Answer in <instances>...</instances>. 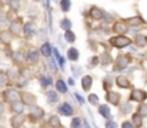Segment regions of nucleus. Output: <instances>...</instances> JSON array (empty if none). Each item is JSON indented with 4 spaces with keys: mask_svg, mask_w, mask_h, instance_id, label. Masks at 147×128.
Here are the masks:
<instances>
[{
    "mask_svg": "<svg viewBox=\"0 0 147 128\" xmlns=\"http://www.w3.org/2000/svg\"><path fill=\"white\" fill-rule=\"evenodd\" d=\"M87 16H89V19H90L92 21H103L104 17L107 16V13H106L101 7H98V6H92V7L89 9Z\"/></svg>",
    "mask_w": 147,
    "mask_h": 128,
    "instance_id": "nucleus-11",
    "label": "nucleus"
},
{
    "mask_svg": "<svg viewBox=\"0 0 147 128\" xmlns=\"http://www.w3.org/2000/svg\"><path fill=\"white\" fill-rule=\"evenodd\" d=\"M124 20H126V23L129 24V27H140V26L144 24V20H143L142 16H131V17L124 19Z\"/></svg>",
    "mask_w": 147,
    "mask_h": 128,
    "instance_id": "nucleus-29",
    "label": "nucleus"
},
{
    "mask_svg": "<svg viewBox=\"0 0 147 128\" xmlns=\"http://www.w3.org/2000/svg\"><path fill=\"white\" fill-rule=\"evenodd\" d=\"M113 85L114 84V78L109 74V76H106V77H103V80H101V88H103V91L106 92V91H110V90H113Z\"/></svg>",
    "mask_w": 147,
    "mask_h": 128,
    "instance_id": "nucleus-30",
    "label": "nucleus"
},
{
    "mask_svg": "<svg viewBox=\"0 0 147 128\" xmlns=\"http://www.w3.org/2000/svg\"><path fill=\"white\" fill-rule=\"evenodd\" d=\"M6 111H7V104H6V103L0 98V115H3Z\"/></svg>",
    "mask_w": 147,
    "mask_h": 128,
    "instance_id": "nucleus-45",
    "label": "nucleus"
},
{
    "mask_svg": "<svg viewBox=\"0 0 147 128\" xmlns=\"http://www.w3.org/2000/svg\"><path fill=\"white\" fill-rule=\"evenodd\" d=\"M26 108L27 107L22 103V100H17V101H14L11 104H7V111L10 113V115L11 114H24Z\"/></svg>",
    "mask_w": 147,
    "mask_h": 128,
    "instance_id": "nucleus-16",
    "label": "nucleus"
},
{
    "mask_svg": "<svg viewBox=\"0 0 147 128\" xmlns=\"http://www.w3.org/2000/svg\"><path fill=\"white\" fill-rule=\"evenodd\" d=\"M11 61L14 67H23L26 66V50H16L11 53Z\"/></svg>",
    "mask_w": 147,
    "mask_h": 128,
    "instance_id": "nucleus-14",
    "label": "nucleus"
},
{
    "mask_svg": "<svg viewBox=\"0 0 147 128\" xmlns=\"http://www.w3.org/2000/svg\"><path fill=\"white\" fill-rule=\"evenodd\" d=\"M26 123H27V117L24 114H11L9 117L10 128H23Z\"/></svg>",
    "mask_w": 147,
    "mask_h": 128,
    "instance_id": "nucleus-12",
    "label": "nucleus"
},
{
    "mask_svg": "<svg viewBox=\"0 0 147 128\" xmlns=\"http://www.w3.org/2000/svg\"><path fill=\"white\" fill-rule=\"evenodd\" d=\"M104 128H120V124L116 120H106L104 121Z\"/></svg>",
    "mask_w": 147,
    "mask_h": 128,
    "instance_id": "nucleus-42",
    "label": "nucleus"
},
{
    "mask_svg": "<svg viewBox=\"0 0 147 128\" xmlns=\"http://www.w3.org/2000/svg\"><path fill=\"white\" fill-rule=\"evenodd\" d=\"M87 103L92 105V107H98L100 105V98L96 92H89L87 94Z\"/></svg>",
    "mask_w": 147,
    "mask_h": 128,
    "instance_id": "nucleus-37",
    "label": "nucleus"
},
{
    "mask_svg": "<svg viewBox=\"0 0 147 128\" xmlns=\"http://www.w3.org/2000/svg\"><path fill=\"white\" fill-rule=\"evenodd\" d=\"M40 50L37 47H27L26 50V66H30V67H34V66H39L40 64Z\"/></svg>",
    "mask_w": 147,
    "mask_h": 128,
    "instance_id": "nucleus-5",
    "label": "nucleus"
},
{
    "mask_svg": "<svg viewBox=\"0 0 147 128\" xmlns=\"http://www.w3.org/2000/svg\"><path fill=\"white\" fill-rule=\"evenodd\" d=\"M9 9L13 10V11H16V13H19V10L22 9V1L20 0H11L10 4H9Z\"/></svg>",
    "mask_w": 147,
    "mask_h": 128,
    "instance_id": "nucleus-41",
    "label": "nucleus"
},
{
    "mask_svg": "<svg viewBox=\"0 0 147 128\" xmlns=\"http://www.w3.org/2000/svg\"><path fill=\"white\" fill-rule=\"evenodd\" d=\"M120 128H136V127L133 125V123L130 120H123L120 123Z\"/></svg>",
    "mask_w": 147,
    "mask_h": 128,
    "instance_id": "nucleus-43",
    "label": "nucleus"
},
{
    "mask_svg": "<svg viewBox=\"0 0 147 128\" xmlns=\"http://www.w3.org/2000/svg\"><path fill=\"white\" fill-rule=\"evenodd\" d=\"M114 84L117 85V88L120 90H131L133 88V84L130 81V78L124 74H119L114 77Z\"/></svg>",
    "mask_w": 147,
    "mask_h": 128,
    "instance_id": "nucleus-15",
    "label": "nucleus"
},
{
    "mask_svg": "<svg viewBox=\"0 0 147 128\" xmlns=\"http://www.w3.org/2000/svg\"><path fill=\"white\" fill-rule=\"evenodd\" d=\"M83 125H84V120L80 115H74V117L70 118L69 128H83Z\"/></svg>",
    "mask_w": 147,
    "mask_h": 128,
    "instance_id": "nucleus-33",
    "label": "nucleus"
},
{
    "mask_svg": "<svg viewBox=\"0 0 147 128\" xmlns=\"http://www.w3.org/2000/svg\"><path fill=\"white\" fill-rule=\"evenodd\" d=\"M3 20H7V11L4 10V7L0 6V23H1Z\"/></svg>",
    "mask_w": 147,
    "mask_h": 128,
    "instance_id": "nucleus-46",
    "label": "nucleus"
},
{
    "mask_svg": "<svg viewBox=\"0 0 147 128\" xmlns=\"http://www.w3.org/2000/svg\"><path fill=\"white\" fill-rule=\"evenodd\" d=\"M46 101L49 103L50 105H57L60 103V94L56 90H47L46 91Z\"/></svg>",
    "mask_w": 147,
    "mask_h": 128,
    "instance_id": "nucleus-24",
    "label": "nucleus"
},
{
    "mask_svg": "<svg viewBox=\"0 0 147 128\" xmlns=\"http://www.w3.org/2000/svg\"><path fill=\"white\" fill-rule=\"evenodd\" d=\"M60 128H67V127H64V125H63V127H60Z\"/></svg>",
    "mask_w": 147,
    "mask_h": 128,
    "instance_id": "nucleus-50",
    "label": "nucleus"
},
{
    "mask_svg": "<svg viewBox=\"0 0 147 128\" xmlns=\"http://www.w3.org/2000/svg\"><path fill=\"white\" fill-rule=\"evenodd\" d=\"M59 26H60V29H61V30H64V31H69V30H71V27H73V23H71V20H70L69 17H63V19H60V21H59Z\"/></svg>",
    "mask_w": 147,
    "mask_h": 128,
    "instance_id": "nucleus-35",
    "label": "nucleus"
},
{
    "mask_svg": "<svg viewBox=\"0 0 147 128\" xmlns=\"http://www.w3.org/2000/svg\"><path fill=\"white\" fill-rule=\"evenodd\" d=\"M130 121L133 123V125L136 128H143V125H144V117H142L139 113H133L131 115H130Z\"/></svg>",
    "mask_w": 147,
    "mask_h": 128,
    "instance_id": "nucleus-31",
    "label": "nucleus"
},
{
    "mask_svg": "<svg viewBox=\"0 0 147 128\" xmlns=\"http://www.w3.org/2000/svg\"><path fill=\"white\" fill-rule=\"evenodd\" d=\"M0 34H1V29H0Z\"/></svg>",
    "mask_w": 147,
    "mask_h": 128,
    "instance_id": "nucleus-52",
    "label": "nucleus"
},
{
    "mask_svg": "<svg viewBox=\"0 0 147 128\" xmlns=\"http://www.w3.org/2000/svg\"><path fill=\"white\" fill-rule=\"evenodd\" d=\"M89 68H96V67H98L100 66V56H92L90 57V60H89Z\"/></svg>",
    "mask_w": 147,
    "mask_h": 128,
    "instance_id": "nucleus-39",
    "label": "nucleus"
},
{
    "mask_svg": "<svg viewBox=\"0 0 147 128\" xmlns=\"http://www.w3.org/2000/svg\"><path fill=\"white\" fill-rule=\"evenodd\" d=\"M59 9L61 13H69L71 10V0H59Z\"/></svg>",
    "mask_w": 147,
    "mask_h": 128,
    "instance_id": "nucleus-36",
    "label": "nucleus"
},
{
    "mask_svg": "<svg viewBox=\"0 0 147 128\" xmlns=\"http://www.w3.org/2000/svg\"><path fill=\"white\" fill-rule=\"evenodd\" d=\"M9 85H11V81H10V77H9V74H7V70L0 68V87L6 88V87H9Z\"/></svg>",
    "mask_w": 147,
    "mask_h": 128,
    "instance_id": "nucleus-32",
    "label": "nucleus"
},
{
    "mask_svg": "<svg viewBox=\"0 0 147 128\" xmlns=\"http://www.w3.org/2000/svg\"><path fill=\"white\" fill-rule=\"evenodd\" d=\"M131 63V57L129 54H119L116 58H114V63H113V73H120V71H124Z\"/></svg>",
    "mask_w": 147,
    "mask_h": 128,
    "instance_id": "nucleus-6",
    "label": "nucleus"
},
{
    "mask_svg": "<svg viewBox=\"0 0 147 128\" xmlns=\"http://www.w3.org/2000/svg\"><path fill=\"white\" fill-rule=\"evenodd\" d=\"M93 84H94V80H93V77L90 74L82 76V78H80V87H82V90L84 92H90L92 88H93Z\"/></svg>",
    "mask_w": 147,
    "mask_h": 128,
    "instance_id": "nucleus-19",
    "label": "nucleus"
},
{
    "mask_svg": "<svg viewBox=\"0 0 147 128\" xmlns=\"http://www.w3.org/2000/svg\"><path fill=\"white\" fill-rule=\"evenodd\" d=\"M64 40L69 43V44H73L76 42V33L73 30H69V31H64Z\"/></svg>",
    "mask_w": 147,
    "mask_h": 128,
    "instance_id": "nucleus-40",
    "label": "nucleus"
},
{
    "mask_svg": "<svg viewBox=\"0 0 147 128\" xmlns=\"http://www.w3.org/2000/svg\"><path fill=\"white\" fill-rule=\"evenodd\" d=\"M67 84H69V87H74V85H76V81H74V78L69 77V78H67Z\"/></svg>",
    "mask_w": 147,
    "mask_h": 128,
    "instance_id": "nucleus-48",
    "label": "nucleus"
},
{
    "mask_svg": "<svg viewBox=\"0 0 147 128\" xmlns=\"http://www.w3.org/2000/svg\"><path fill=\"white\" fill-rule=\"evenodd\" d=\"M39 50H40V54H42V57H45V58H50L51 57V54L54 53V48L51 47V44L49 42H45L40 47H39Z\"/></svg>",
    "mask_w": 147,
    "mask_h": 128,
    "instance_id": "nucleus-28",
    "label": "nucleus"
},
{
    "mask_svg": "<svg viewBox=\"0 0 147 128\" xmlns=\"http://www.w3.org/2000/svg\"><path fill=\"white\" fill-rule=\"evenodd\" d=\"M117 111H119V115H121V117H127L129 114L131 115V114L136 111V108H134L133 104L127 100V101H123V103L117 107Z\"/></svg>",
    "mask_w": 147,
    "mask_h": 128,
    "instance_id": "nucleus-17",
    "label": "nucleus"
},
{
    "mask_svg": "<svg viewBox=\"0 0 147 128\" xmlns=\"http://www.w3.org/2000/svg\"><path fill=\"white\" fill-rule=\"evenodd\" d=\"M20 100H22V103L27 108L37 104V95L33 94V92H30V91H26V90H22L20 91Z\"/></svg>",
    "mask_w": 147,
    "mask_h": 128,
    "instance_id": "nucleus-13",
    "label": "nucleus"
},
{
    "mask_svg": "<svg viewBox=\"0 0 147 128\" xmlns=\"http://www.w3.org/2000/svg\"><path fill=\"white\" fill-rule=\"evenodd\" d=\"M0 98H1L6 104H11V103L20 100V90L16 88L14 85H9V87H6V88L1 90Z\"/></svg>",
    "mask_w": 147,
    "mask_h": 128,
    "instance_id": "nucleus-3",
    "label": "nucleus"
},
{
    "mask_svg": "<svg viewBox=\"0 0 147 128\" xmlns=\"http://www.w3.org/2000/svg\"><path fill=\"white\" fill-rule=\"evenodd\" d=\"M97 113L98 115H101L103 118H104V121L106 120H111L113 118V113H111V107L107 104V103H104V104H100L97 107Z\"/></svg>",
    "mask_w": 147,
    "mask_h": 128,
    "instance_id": "nucleus-21",
    "label": "nucleus"
},
{
    "mask_svg": "<svg viewBox=\"0 0 147 128\" xmlns=\"http://www.w3.org/2000/svg\"><path fill=\"white\" fill-rule=\"evenodd\" d=\"M13 39H14V36L10 33L9 29L7 30H1V34H0V43H1V46L9 47L13 43Z\"/></svg>",
    "mask_w": 147,
    "mask_h": 128,
    "instance_id": "nucleus-27",
    "label": "nucleus"
},
{
    "mask_svg": "<svg viewBox=\"0 0 147 128\" xmlns=\"http://www.w3.org/2000/svg\"><path fill=\"white\" fill-rule=\"evenodd\" d=\"M36 33V27H34V23L30 20V21H26L24 23V29H23V37L24 39H32Z\"/></svg>",
    "mask_w": 147,
    "mask_h": 128,
    "instance_id": "nucleus-25",
    "label": "nucleus"
},
{
    "mask_svg": "<svg viewBox=\"0 0 147 128\" xmlns=\"http://www.w3.org/2000/svg\"><path fill=\"white\" fill-rule=\"evenodd\" d=\"M131 43H133V39H130L127 34H121V36L113 34V36L109 37V44L113 48H117V50H123V48L129 47Z\"/></svg>",
    "mask_w": 147,
    "mask_h": 128,
    "instance_id": "nucleus-2",
    "label": "nucleus"
},
{
    "mask_svg": "<svg viewBox=\"0 0 147 128\" xmlns=\"http://www.w3.org/2000/svg\"><path fill=\"white\" fill-rule=\"evenodd\" d=\"M73 97H74V98L77 100V103H79L80 105H83V104H84V103L87 101V100H84V98H83V97H82V95H80L79 92H74V94H73Z\"/></svg>",
    "mask_w": 147,
    "mask_h": 128,
    "instance_id": "nucleus-44",
    "label": "nucleus"
},
{
    "mask_svg": "<svg viewBox=\"0 0 147 128\" xmlns=\"http://www.w3.org/2000/svg\"><path fill=\"white\" fill-rule=\"evenodd\" d=\"M26 117H27V123H30V124H40V123H43L47 118L45 108L40 107V105H37V104L27 108Z\"/></svg>",
    "mask_w": 147,
    "mask_h": 128,
    "instance_id": "nucleus-1",
    "label": "nucleus"
},
{
    "mask_svg": "<svg viewBox=\"0 0 147 128\" xmlns=\"http://www.w3.org/2000/svg\"><path fill=\"white\" fill-rule=\"evenodd\" d=\"M130 30L129 24L126 23V20H114L111 23V33L113 34H117V36H121V34H127Z\"/></svg>",
    "mask_w": 147,
    "mask_h": 128,
    "instance_id": "nucleus-10",
    "label": "nucleus"
},
{
    "mask_svg": "<svg viewBox=\"0 0 147 128\" xmlns=\"http://www.w3.org/2000/svg\"><path fill=\"white\" fill-rule=\"evenodd\" d=\"M56 114H59L60 117H70L71 118L77 114V108L70 101H61L56 107Z\"/></svg>",
    "mask_w": 147,
    "mask_h": 128,
    "instance_id": "nucleus-4",
    "label": "nucleus"
},
{
    "mask_svg": "<svg viewBox=\"0 0 147 128\" xmlns=\"http://www.w3.org/2000/svg\"><path fill=\"white\" fill-rule=\"evenodd\" d=\"M136 113H139L142 117H147V103H140V104H137V107H136Z\"/></svg>",
    "mask_w": 147,
    "mask_h": 128,
    "instance_id": "nucleus-38",
    "label": "nucleus"
},
{
    "mask_svg": "<svg viewBox=\"0 0 147 128\" xmlns=\"http://www.w3.org/2000/svg\"><path fill=\"white\" fill-rule=\"evenodd\" d=\"M133 43H134V44H136L139 48H144V47H147V36H143V34H137V36H134Z\"/></svg>",
    "mask_w": 147,
    "mask_h": 128,
    "instance_id": "nucleus-34",
    "label": "nucleus"
},
{
    "mask_svg": "<svg viewBox=\"0 0 147 128\" xmlns=\"http://www.w3.org/2000/svg\"><path fill=\"white\" fill-rule=\"evenodd\" d=\"M54 90L60 95H66L69 92V84H67V81H64L63 78H56V81H54Z\"/></svg>",
    "mask_w": 147,
    "mask_h": 128,
    "instance_id": "nucleus-22",
    "label": "nucleus"
},
{
    "mask_svg": "<svg viewBox=\"0 0 147 128\" xmlns=\"http://www.w3.org/2000/svg\"><path fill=\"white\" fill-rule=\"evenodd\" d=\"M10 1H11V0H0V6H1V7H9Z\"/></svg>",
    "mask_w": 147,
    "mask_h": 128,
    "instance_id": "nucleus-47",
    "label": "nucleus"
},
{
    "mask_svg": "<svg viewBox=\"0 0 147 128\" xmlns=\"http://www.w3.org/2000/svg\"><path fill=\"white\" fill-rule=\"evenodd\" d=\"M23 29H24V21L22 17H16L13 21L9 23V30L14 37H22L23 36Z\"/></svg>",
    "mask_w": 147,
    "mask_h": 128,
    "instance_id": "nucleus-9",
    "label": "nucleus"
},
{
    "mask_svg": "<svg viewBox=\"0 0 147 128\" xmlns=\"http://www.w3.org/2000/svg\"><path fill=\"white\" fill-rule=\"evenodd\" d=\"M37 80H39V83H40V87L43 88V90H50V87L51 85H54V78L50 76V74H39L37 76Z\"/></svg>",
    "mask_w": 147,
    "mask_h": 128,
    "instance_id": "nucleus-18",
    "label": "nucleus"
},
{
    "mask_svg": "<svg viewBox=\"0 0 147 128\" xmlns=\"http://www.w3.org/2000/svg\"><path fill=\"white\" fill-rule=\"evenodd\" d=\"M113 63H114V58L111 57L110 51H103L100 54V66L103 68H107V67L113 66Z\"/></svg>",
    "mask_w": 147,
    "mask_h": 128,
    "instance_id": "nucleus-23",
    "label": "nucleus"
},
{
    "mask_svg": "<svg viewBox=\"0 0 147 128\" xmlns=\"http://www.w3.org/2000/svg\"><path fill=\"white\" fill-rule=\"evenodd\" d=\"M34 1H40V0H34Z\"/></svg>",
    "mask_w": 147,
    "mask_h": 128,
    "instance_id": "nucleus-51",
    "label": "nucleus"
},
{
    "mask_svg": "<svg viewBox=\"0 0 147 128\" xmlns=\"http://www.w3.org/2000/svg\"><path fill=\"white\" fill-rule=\"evenodd\" d=\"M130 103H136V104H140V103H146L147 100V91L143 88H131L130 90V94H129V98H127Z\"/></svg>",
    "mask_w": 147,
    "mask_h": 128,
    "instance_id": "nucleus-8",
    "label": "nucleus"
},
{
    "mask_svg": "<svg viewBox=\"0 0 147 128\" xmlns=\"http://www.w3.org/2000/svg\"><path fill=\"white\" fill-rule=\"evenodd\" d=\"M1 90H3V87H0V95H1Z\"/></svg>",
    "mask_w": 147,
    "mask_h": 128,
    "instance_id": "nucleus-49",
    "label": "nucleus"
},
{
    "mask_svg": "<svg viewBox=\"0 0 147 128\" xmlns=\"http://www.w3.org/2000/svg\"><path fill=\"white\" fill-rule=\"evenodd\" d=\"M47 127L49 128H60L63 127V123H61V117L59 114H49L47 118L45 120Z\"/></svg>",
    "mask_w": 147,
    "mask_h": 128,
    "instance_id": "nucleus-20",
    "label": "nucleus"
},
{
    "mask_svg": "<svg viewBox=\"0 0 147 128\" xmlns=\"http://www.w3.org/2000/svg\"><path fill=\"white\" fill-rule=\"evenodd\" d=\"M66 57H67V60L70 61V63H77L79 61V58H80V51H79V48H76V47H69L67 48V51H66Z\"/></svg>",
    "mask_w": 147,
    "mask_h": 128,
    "instance_id": "nucleus-26",
    "label": "nucleus"
},
{
    "mask_svg": "<svg viewBox=\"0 0 147 128\" xmlns=\"http://www.w3.org/2000/svg\"><path fill=\"white\" fill-rule=\"evenodd\" d=\"M104 101H106L109 105L119 107V105L123 103V95H121V92H119V91H116V90H110V91H106V94H104Z\"/></svg>",
    "mask_w": 147,
    "mask_h": 128,
    "instance_id": "nucleus-7",
    "label": "nucleus"
}]
</instances>
